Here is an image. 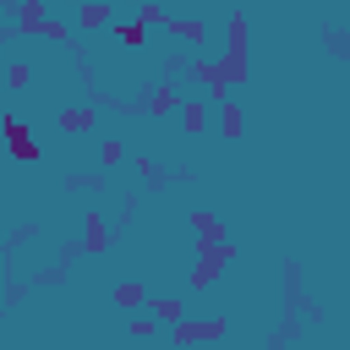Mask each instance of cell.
Here are the masks:
<instances>
[{"label":"cell","mask_w":350,"mask_h":350,"mask_svg":"<svg viewBox=\"0 0 350 350\" xmlns=\"http://www.w3.org/2000/svg\"><path fill=\"white\" fill-rule=\"evenodd\" d=\"M148 312H153L159 323H170V328H180V323H186V301H180V295H153V301H148Z\"/></svg>","instance_id":"8992f818"},{"label":"cell","mask_w":350,"mask_h":350,"mask_svg":"<svg viewBox=\"0 0 350 350\" xmlns=\"http://www.w3.org/2000/svg\"><path fill=\"white\" fill-rule=\"evenodd\" d=\"M246 33H252V22H246V11H235L230 16V44H224V71H230V82H246L252 71H246Z\"/></svg>","instance_id":"6da1fadb"},{"label":"cell","mask_w":350,"mask_h":350,"mask_svg":"<svg viewBox=\"0 0 350 350\" xmlns=\"http://www.w3.org/2000/svg\"><path fill=\"white\" fill-rule=\"evenodd\" d=\"M77 27L88 33V27H115V11L109 5H77Z\"/></svg>","instance_id":"8fae6325"},{"label":"cell","mask_w":350,"mask_h":350,"mask_svg":"<svg viewBox=\"0 0 350 350\" xmlns=\"http://www.w3.org/2000/svg\"><path fill=\"white\" fill-rule=\"evenodd\" d=\"M27 82H33V66L16 60V66H11V88H27Z\"/></svg>","instance_id":"ac0fdd59"},{"label":"cell","mask_w":350,"mask_h":350,"mask_svg":"<svg viewBox=\"0 0 350 350\" xmlns=\"http://www.w3.org/2000/svg\"><path fill=\"white\" fill-rule=\"evenodd\" d=\"M153 328H159V317H153V312H137V317H131V334H137V339H148Z\"/></svg>","instance_id":"e0dca14e"},{"label":"cell","mask_w":350,"mask_h":350,"mask_svg":"<svg viewBox=\"0 0 350 350\" xmlns=\"http://www.w3.org/2000/svg\"><path fill=\"white\" fill-rule=\"evenodd\" d=\"M60 126H66V131H93V109H88V104H77V109H60Z\"/></svg>","instance_id":"9a60e30c"},{"label":"cell","mask_w":350,"mask_h":350,"mask_svg":"<svg viewBox=\"0 0 350 350\" xmlns=\"http://www.w3.org/2000/svg\"><path fill=\"white\" fill-rule=\"evenodd\" d=\"M98 159H104V164H120V159H126V142H120V137H104Z\"/></svg>","instance_id":"2e32d148"},{"label":"cell","mask_w":350,"mask_h":350,"mask_svg":"<svg viewBox=\"0 0 350 350\" xmlns=\"http://www.w3.org/2000/svg\"><path fill=\"white\" fill-rule=\"evenodd\" d=\"M180 104H186V98H180V88H153L142 109H148V115H175Z\"/></svg>","instance_id":"ba28073f"},{"label":"cell","mask_w":350,"mask_h":350,"mask_svg":"<svg viewBox=\"0 0 350 350\" xmlns=\"http://www.w3.org/2000/svg\"><path fill=\"white\" fill-rule=\"evenodd\" d=\"M180 126H186L191 137L208 131V104H202V98H186V104H180Z\"/></svg>","instance_id":"7c38bea8"},{"label":"cell","mask_w":350,"mask_h":350,"mask_svg":"<svg viewBox=\"0 0 350 350\" xmlns=\"http://www.w3.org/2000/svg\"><path fill=\"white\" fill-rule=\"evenodd\" d=\"M5 142H11V159H16V164H38V159H44V148L33 142V126H27L22 115H5Z\"/></svg>","instance_id":"7a4b0ae2"},{"label":"cell","mask_w":350,"mask_h":350,"mask_svg":"<svg viewBox=\"0 0 350 350\" xmlns=\"http://www.w3.org/2000/svg\"><path fill=\"white\" fill-rule=\"evenodd\" d=\"M191 82H202V88H208V104H224L230 71H224V60H208V55H197V60H191Z\"/></svg>","instance_id":"3957f363"},{"label":"cell","mask_w":350,"mask_h":350,"mask_svg":"<svg viewBox=\"0 0 350 350\" xmlns=\"http://www.w3.org/2000/svg\"><path fill=\"white\" fill-rule=\"evenodd\" d=\"M219 137H230V142L246 137V115H241V104H230V98L219 104Z\"/></svg>","instance_id":"9c48e42d"},{"label":"cell","mask_w":350,"mask_h":350,"mask_svg":"<svg viewBox=\"0 0 350 350\" xmlns=\"http://www.w3.org/2000/svg\"><path fill=\"white\" fill-rule=\"evenodd\" d=\"M109 33H115V44H131V49H137V44L148 38V22H142V16H137V22H115Z\"/></svg>","instance_id":"5bb4252c"},{"label":"cell","mask_w":350,"mask_h":350,"mask_svg":"<svg viewBox=\"0 0 350 350\" xmlns=\"http://www.w3.org/2000/svg\"><path fill=\"white\" fill-rule=\"evenodd\" d=\"M164 27H170V38H180V44H208V22H202V16H170Z\"/></svg>","instance_id":"5b68a950"},{"label":"cell","mask_w":350,"mask_h":350,"mask_svg":"<svg viewBox=\"0 0 350 350\" xmlns=\"http://www.w3.org/2000/svg\"><path fill=\"white\" fill-rule=\"evenodd\" d=\"M82 246H88V252H104V246H109V235H104V213H88V224H82Z\"/></svg>","instance_id":"4fadbf2b"},{"label":"cell","mask_w":350,"mask_h":350,"mask_svg":"<svg viewBox=\"0 0 350 350\" xmlns=\"http://www.w3.org/2000/svg\"><path fill=\"white\" fill-rule=\"evenodd\" d=\"M170 339L175 345H213V339H224V317H186L180 328H170Z\"/></svg>","instance_id":"277c9868"},{"label":"cell","mask_w":350,"mask_h":350,"mask_svg":"<svg viewBox=\"0 0 350 350\" xmlns=\"http://www.w3.org/2000/svg\"><path fill=\"white\" fill-rule=\"evenodd\" d=\"M131 219H137V197L126 191V197H120V224H131Z\"/></svg>","instance_id":"d6986e66"},{"label":"cell","mask_w":350,"mask_h":350,"mask_svg":"<svg viewBox=\"0 0 350 350\" xmlns=\"http://www.w3.org/2000/svg\"><path fill=\"white\" fill-rule=\"evenodd\" d=\"M224 262H230V252H224V257H197V268H191V279H186V284H191V290H208V284L224 273Z\"/></svg>","instance_id":"52a82bcc"},{"label":"cell","mask_w":350,"mask_h":350,"mask_svg":"<svg viewBox=\"0 0 350 350\" xmlns=\"http://www.w3.org/2000/svg\"><path fill=\"white\" fill-rule=\"evenodd\" d=\"M115 301H120V306H126V312H137V306H148V301H153V295H148V290H142V279H120V284H115Z\"/></svg>","instance_id":"30bf717a"}]
</instances>
